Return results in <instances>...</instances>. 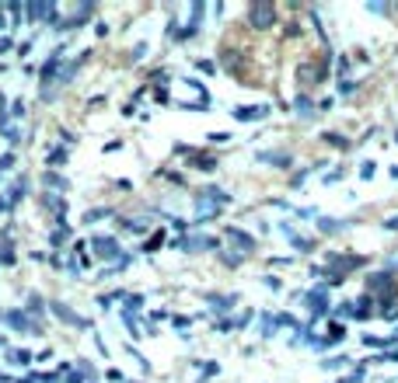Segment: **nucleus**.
<instances>
[{"mask_svg": "<svg viewBox=\"0 0 398 383\" xmlns=\"http://www.w3.org/2000/svg\"><path fill=\"white\" fill-rule=\"evenodd\" d=\"M248 18H252L255 28H269L276 14H273V4H252V14H248Z\"/></svg>", "mask_w": 398, "mask_h": 383, "instance_id": "1", "label": "nucleus"}]
</instances>
